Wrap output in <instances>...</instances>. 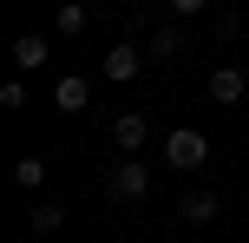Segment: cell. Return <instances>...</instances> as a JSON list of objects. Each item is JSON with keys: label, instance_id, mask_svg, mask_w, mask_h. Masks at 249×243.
Here are the masks:
<instances>
[{"label": "cell", "instance_id": "cell-1", "mask_svg": "<svg viewBox=\"0 0 249 243\" xmlns=\"http://www.w3.org/2000/svg\"><path fill=\"white\" fill-rule=\"evenodd\" d=\"M164 158H171V171H203L210 165V138H203L197 125H177L171 138H164Z\"/></svg>", "mask_w": 249, "mask_h": 243}, {"label": "cell", "instance_id": "cell-2", "mask_svg": "<svg viewBox=\"0 0 249 243\" xmlns=\"http://www.w3.org/2000/svg\"><path fill=\"white\" fill-rule=\"evenodd\" d=\"M144 191H151V171H144V158H118V165L105 171V197H118V204H138Z\"/></svg>", "mask_w": 249, "mask_h": 243}, {"label": "cell", "instance_id": "cell-3", "mask_svg": "<svg viewBox=\"0 0 249 243\" xmlns=\"http://www.w3.org/2000/svg\"><path fill=\"white\" fill-rule=\"evenodd\" d=\"M105 79H112V86H131V79H144V53H138L131 39H118V46L105 53Z\"/></svg>", "mask_w": 249, "mask_h": 243}, {"label": "cell", "instance_id": "cell-4", "mask_svg": "<svg viewBox=\"0 0 249 243\" xmlns=\"http://www.w3.org/2000/svg\"><path fill=\"white\" fill-rule=\"evenodd\" d=\"M144 112H118L112 118V145H118V158H138V151H144Z\"/></svg>", "mask_w": 249, "mask_h": 243}, {"label": "cell", "instance_id": "cell-5", "mask_svg": "<svg viewBox=\"0 0 249 243\" xmlns=\"http://www.w3.org/2000/svg\"><path fill=\"white\" fill-rule=\"evenodd\" d=\"M46 59H53V39L46 33H20V39H13V66H20V73H39Z\"/></svg>", "mask_w": 249, "mask_h": 243}, {"label": "cell", "instance_id": "cell-6", "mask_svg": "<svg viewBox=\"0 0 249 243\" xmlns=\"http://www.w3.org/2000/svg\"><path fill=\"white\" fill-rule=\"evenodd\" d=\"M53 105H59V112H86V105H92V79L86 73H66L59 86H53Z\"/></svg>", "mask_w": 249, "mask_h": 243}, {"label": "cell", "instance_id": "cell-7", "mask_svg": "<svg viewBox=\"0 0 249 243\" xmlns=\"http://www.w3.org/2000/svg\"><path fill=\"white\" fill-rule=\"evenodd\" d=\"M243 92H249V73H243V66H216V73H210V99L216 105H236Z\"/></svg>", "mask_w": 249, "mask_h": 243}, {"label": "cell", "instance_id": "cell-8", "mask_svg": "<svg viewBox=\"0 0 249 243\" xmlns=\"http://www.w3.org/2000/svg\"><path fill=\"white\" fill-rule=\"evenodd\" d=\"M216 210H223V204H216V191H203V184L177 197V217H184V224H216Z\"/></svg>", "mask_w": 249, "mask_h": 243}, {"label": "cell", "instance_id": "cell-9", "mask_svg": "<svg viewBox=\"0 0 249 243\" xmlns=\"http://www.w3.org/2000/svg\"><path fill=\"white\" fill-rule=\"evenodd\" d=\"M144 53H151V59H177V53H184V26H177V20H164L158 33L144 39Z\"/></svg>", "mask_w": 249, "mask_h": 243}, {"label": "cell", "instance_id": "cell-10", "mask_svg": "<svg viewBox=\"0 0 249 243\" xmlns=\"http://www.w3.org/2000/svg\"><path fill=\"white\" fill-rule=\"evenodd\" d=\"M86 20H92V13L79 7V0H66V7L53 13V33H59V39H79V33H86Z\"/></svg>", "mask_w": 249, "mask_h": 243}, {"label": "cell", "instance_id": "cell-11", "mask_svg": "<svg viewBox=\"0 0 249 243\" xmlns=\"http://www.w3.org/2000/svg\"><path fill=\"white\" fill-rule=\"evenodd\" d=\"M59 224H66V204H33V210H26V230H39V237L59 230Z\"/></svg>", "mask_w": 249, "mask_h": 243}, {"label": "cell", "instance_id": "cell-12", "mask_svg": "<svg viewBox=\"0 0 249 243\" xmlns=\"http://www.w3.org/2000/svg\"><path fill=\"white\" fill-rule=\"evenodd\" d=\"M13 184H20V191H39V184H46V158H20V165H13Z\"/></svg>", "mask_w": 249, "mask_h": 243}, {"label": "cell", "instance_id": "cell-13", "mask_svg": "<svg viewBox=\"0 0 249 243\" xmlns=\"http://www.w3.org/2000/svg\"><path fill=\"white\" fill-rule=\"evenodd\" d=\"M164 7H171L177 20H197V13H210V0H164Z\"/></svg>", "mask_w": 249, "mask_h": 243}, {"label": "cell", "instance_id": "cell-14", "mask_svg": "<svg viewBox=\"0 0 249 243\" xmlns=\"http://www.w3.org/2000/svg\"><path fill=\"white\" fill-rule=\"evenodd\" d=\"M0 105H7V112H20V105H26V86H20V79H7V86H0Z\"/></svg>", "mask_w": 249, "mask_h": 243}]
</instances>
